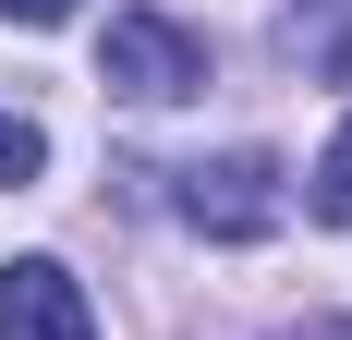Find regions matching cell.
<instances>
[{
	"instance_id": "1",
	"label": "cell",
	"mask_w": 352,
	"mask_h": 340,
	"mask_svg": "<svg viewBox=\"0 0 352 340\" xmlns=\"http://www.w3.org/2000/svg\"><path fill=\"white\" fill-rule=\"evenodd\" d=\"M98 85H122V98H146V109H170V98H195V85H207V36L170 25L158 0H134V12H109V36H98Z\"/></svg>"
},
{
	"instance_id": "2",
	"label": "cell",
	"mask_w": 352,
	"mask_h": 340,
	"mask_svg": "<svg viewBox=\"0 0 352 340\" xmlns=\"http://www.w3.org/2000/svg\"><path fill=\"white\" fill-rule=\"evenodd\" d=\"M182 219L219 243H255V231H280V158L267 146H231V158H195L182 170Z\"/></svg>"
},
{
	"instance_id": "3",
	"label": "cell",
	"mask_w": 352,
	"mask_h": 340,
	"mask_svg": "<svg viewBox=\"0 0 352 340\" xmlns=\"http://www.w3.org/2000/svg\"><path fill=\"white\" fill-rule=\"evenodd\" d=\"M0 340H98L85 279H73L61 255H12V268H0Z\"/></svg>"
},
{
	"instance_id": "4",
	"label": "cell",
	"mask_w": 352,
	"mask_h": 340,
	"mask_svg": "<svg viewBox=\"0 0 352 340\" xmlns=\"http://www.w3.org/2000/svg\"><path fill=\"white\" fill-rule=\"evenodd\" d=\"M304 206H316L328 231H352V122L328 134V158H316V182H304Z\"/></svg>"
},
{
	"instance_id": "5",
	"label": "cell",
	"mask_w": 352,
	"mask_h": 340,
	"mask_svg": "<svg viewBox=\"0 0 352 340\" xmlns=\"http://www.w3.org/2000/svg\"><path fill=\"white\" fill-rule=\"evenodd\" d=\"M36 170H49V134L25 109H0V182H36Z\"/></svg>"
},
{
	"instance_id": "6",
	"label": "cell",
	"mask_w": 352,
	"mask_h": 340,
	"mask_svg": "<svg viewBox=\"0 0 352 340\" xmlns=\"http://www.w3.org/2000/svg\"><path fill=\"white\" fill-rule=\"evenodd\" d=\"M12 25H73V0H0Z\"/></svg>"
}]
</instances>
